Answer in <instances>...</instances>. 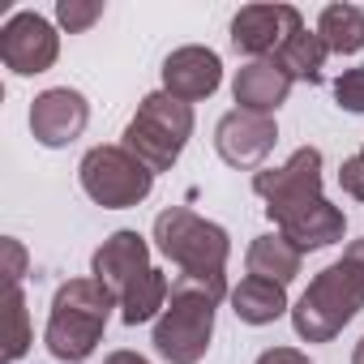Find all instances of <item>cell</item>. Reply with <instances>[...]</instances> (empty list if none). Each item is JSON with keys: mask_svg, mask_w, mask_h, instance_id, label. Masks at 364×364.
Segmentation results:
<instances>
[{"mask_svg": "<svg viewBox=\"0 0 364 364\" xmlns=\"http://www.w3.org/2000/svg\"><path fill=\"white\" fill-rule=\"evenodd\" d=\"M364 309V240H351L291 309V326L309 343H330Z\"/></svg>", "mask_w": 364, "mask_h": 364, "instance_id": "obj_1", "label": "cell"}, {"mask_svg": "<svg viewBox=\"0 0 364 364\" xmlns=\"http://www.w3.org/2000/svg\"><path fill=\"white\" fill-rule=\"evenodd\" d=\"M154 245L167 262L180 266V279H193L202 287H210L219 300L228 296V253H232V240L219 223L185 210V206H171L154 219Z\"/></svg>", "mask_w": 364, "mask_h": 364, "instance_id": "obj_2", "label": "cell"}, {"mask_svg": "<svg viewBox=\"0 0 364 364\" xmlns=\"http://www.w3.org/2000/svg\"><path fill=\"white\" fill-rule=\"evenodd\" d=\"M112 309H116V291H107L99 279H69V283H60L56 300H52L48 330H43L48 351L56 360H65V364H82L99 347Z\"/></svg>", "mask_w": 364, "mask_h": 364, "instance_id": "obj_3", "label": "cell"}, {"mask_svg": "<svg viewBox=\"0 0 364 364\" xmlns=\"http://www.w3.org/2000/svg\"><path fill=\"white\" fill-rule=\"evenodd\" d=\"M215 304L219 296L193 279H176L171 300L154 321V351L167 364H198L215 338Z\"/></svg>", "mask_w": 364, "mask_h": 364, "instance_id": "obj_4", "label": "cell"}, {"mask_svg": "<svg viewBox=\"0 0 364 364\" xmlns=\"http://www.w3.org/2000/svg\"><path fill=\"white\" fill-rule=\"evenodd\" d=\"M189 137H193V107L171 99L167 90H154L137 103V116L124 129V150L137 154L150 171H167Z\"/></svg>", "mask_w": 364, "mask_h": 364, "instance_id": "obj_5", "label": "cell"}, {"mask_svg": "<svg viewBox=\"0 0 364 364\" xmlns=\"http://www.w3.org/2000/svg\"><path fill=\"white\" fill-rule=\"evenodd\" d=\"M77 176H82L86 198L107 206V210H129V206L146 202L150 189H154V171L137 154H129L124 146H95V150H86Z\"/></svg>", "mask_w": 364, "mask_h": 364, "instance_id": "obj_6", "label": "cell"}, {"mask_svg": "<svg viewBox=\"0 0 364 364\" xmlns=\"http://www.w3.org/2000/svg\"><path fill=\"white\" fill-rule=\"evenodd\" d=\"M253 193L266 202V215L283 228L287 219L304 215L321 202V150L300 146L283 167H262L253 176Z\"/></svg>", "mask_w": 364, "mask_h": 364, "instance_id": "obj_7", "label": "cell"}, {"mask_svg": "<svg viewBox=\"0 0 364 364\" xmlns=\"http://www.w3.org/2000/svg\"><path fill=\"white\" fill-rule=\"evenodd\" d=\"M56 56H60V35L52 31L48 18L22 9L0 26V60H5L14 73H22V77L48 73L56 65Z\"/></svg>", "mask_w": 364, "mask_h": 364, "instance_id": "obj_8", "label": "cell"}, {"mask_svg": "<svg viewBox=\"0 0 364 364\" xmlns=\"http://www.w3.org/2000/svg\"><path fill=\"white\" fill-rule=\"evenodd\" d=\"M300 31H304V22L291 5H249L232 18V43H236V52H245L253 60L279 56V48Z\"/></svg>", "mask_w": 364, "mask_h": 364, "instance_id": "obj_9", "label": "cell"}, {"mask_svg": "<svg viewBox=\"0 0 364 364\" xmlns=\"http://www.w3.org/2000/svg\"><path fill=\"white\" fill-rule=\"evenodd\" d=\"M274 141H279L274 116H257V112L236 107L215 124V150L232 167H262V159L274 150Z\"/></svg>", "mask_w": 364, "mask_h": 364, "instance_id": "obj_10", "label": "cell"}, {"mask_svg": "<svg viewBox=\"0 0 364 364\" xmlns=\"http://www.w3.org/2000/svg\"><path fill=\"white\" fill-rule=\"evenodd\" d=\"M86 124H90V103L69 86L43 90L31 107V133L43 146H69L73 137H82Z\"/></svg>", "mask_w": 364, "mask_h": 364, "instance_id": "obj_11", "label": "cell"}, {"mask_svg": "<svg viewBox=\"0 0 364 364\" xmlns=\"http://www.w3.org/2000/svg\"><path fill=\"white\" fill-rule=\"evenodd\" d=\"M223 82V65L210 48H176L167 60H163V90L180 103H198L206 95H215Z\"/></svg>", "mask_w": 364, "mask_h": 364, "instance_id": "obj_12", "label": "cell"}, {"mask_svg": "<svg viewBox=\"0 0 364 364\" xmlns=\"http://www.w3.org/2000/svg\"><path fill=\"white\" fill-rule=\"evenodd\" d=\"M141 270H150V245L137 232H112L95 257H90V279H99L107 291H124Z\"/></svg>", "mask_w": 364, "mask_h": 364, "instance_id": "obj_13", "label": "cell"}, {"mask_svg": "<svg viewBox=\"0 0 364 364\" xmlns=\"http://www.w3.org/2000/svg\"><path fill=\"white\" fill-rule=\"evenodd\" d=\"M232 95H236L240 112L274 116L279 103H287V95H291V77H287V69H283L274 56H266V60H249V65L236 73Z\"/></svg>", "mask_w": 364, "mask_h": 364, "instance_id": "obj_14", "label": "cell"}, {"mask_svg": "<svg viewBox=\"0 0 364 364\" xmlns=\"http://www.w3.org/2000/svg\"><path fill=\"white\" fill-rule=\"evenodd\" d=\"M167 300H171V283H167V274L163 270H141L120 296H116V304H120V317H124V326H141V321H159V313L167 309Z\"/></svg>", "mask_w": 364, "mask_h": 364, "instance_id": "obj_15", "label": "cell"}, {"mask_svg": "<svg viewBox=\"0 0 364 364\" xmlns=\"http://www.w3.org/2000/svg\"><path fill=\"white\" fill-rule=\"evenodd\" d=\"M279 232H283L300 253H304V249H326V245L343 240V210H338V206H330V202L321 198V202H317V206H309L304 215L287 219Z\"/></svg>", "mask_w": 364, "mask_h": 364, "instance_id": "obj_16", "label": "cell"}, {"mask_svg": "<svg viewBox=\"0 0 364 364\" xmlns=\"http://www.w3.org/2000/svg\"><path fill=\"white\" fill-rule=\"evenodd\" d=\"M300 249L279 232H270V236H257L253 245H249V274L253 279H270V283H291L296 274H300Z\"/></svg>", "mask_w": 364, "mask_h": 364, "instance_id": "obj_17", "label": "cell"}, {"mask_svg": "<svg viewBox=\"0 0 364 364\" xmlns=\"http://www.w3.org/2000/svg\"><path fill=\"white\" fill-rule=\"evenodd\" d=\"M232 309H236L240 321H249V326H266V321H274V317L287 313V287L249 274V279L232 291Z\"/></svg>", "mask_w": 364, "mask_h": 364, "instance_id": "obj_18", "label": "cell"}, {"mask_svg": "<svg viewBox=\"0 0 364 364\" xmlns=\"http://www.w3.org/2000/svg\"><path fill=\"white\" fill-rule=\"evenodd\" d=\"M317 35L326 43V52L334 56H351L364 48V14L355 5H326L317 18Z\"/></svg>", "mask_w": 364, "mask_h": 364, "instance_id": "obj_19", "label": "cell"}, {"mask_svg": "<svg viewBox=\"0 0 364 364\" xmlns=\"http://www.w3.org/2000/svg\"><path fill=\"white\" fill-rule=\"evenodd\" d=\"M326 43H321V35L317 31H300V35H291L283 48H279V65L287 69V77L291 82H309V86H317L321 82V65H326Z\"/></svg>", "mask_w": 364, "mask_h": 364, "instance_id": "obj_20", "label": "cell"}, {"mask_svg": "<svg viewBox=\"0 0 364 364\" xmlns=\"http://www.w3.org/2000/svg\"><path fill=\"white\" fill-rule=\"evenodd\" d=\"M26 347H31L26 296H22V287H9V296H5V347H0V360L14 364V360L26 355Z\"/></svg>", "mask_w": 364, "mask_h": 364, "instance_id": "obj_21", "label": "cell"}, {"mask_svg": "<svg viewBox=\"0 0 364 364\" xmlns=\"http://www.w3.org/2000/svg\"><path fill=\"white\" fill-rule=\"evenodd\" d=\"M56 18H60V26H65L69 35H77V31H90V26L103 18V5H99V0H60V5H56Z\"/></svg>", "mask_w": 364, "mask_h": 364, "instance_id": "obj_22", "label": "cell"}, {"mask_svg": "<svg viewBox=\"0 0 364 364\" xmlns=\"http://www.w3.org/2000/svg\"><path fill=\"white\" fill-rule=\"evenodd\" d=\"M334 99L343 112H364V69H347L334 82Z\"/></svg>", "mask_w": 364, "mask_h": 364, "instance_id": "obj_23", "label": "cell"}, {"mask_svg": "<svg viewBox=\"0 0 364 364\" xmlns=\"http://www.w3.org/2000/svg\"><path fill=\"white\" fill-rule=\"evenodd\" d=\"M338 185H343L347 198L364 202V150L351 154V159H343V167H338Z\"/></svg>", "mask_w": 364, "mask_h": 364, "instance_id": "obj_24", "label": "cell"}, {"mask_svg": "<svg viewBox=\"0 0 364 364\" xmlns=\"http://www.w3.org/2000/svg\"><path fill=\"white\" fill-rule=\"evenodd\" d=\"M5 257H9V287H22V270H26V249L18 240H5Z\"/></svg>", "mask_w": 364, "mask_h": 364, "instance_id": "obj_25", "label": "cell"}, {"mask_svg": "<svg viewBox=\"0 0 364 364\" xmlns=\"http://www.w3.org/2000/svg\"><path fill=\"white\" fill-rule=\"evenodd\" d=\"M257 364H313V360L304 351H296V347H270V351L257 355Z\"/></svg>", "mask_w": 364, "mask_h": 364, "instance_id": "obj_26", "label": "cell"}, {"mask_svg": "<svg viewBox=\"0 0 364 364\" xmlns=\"http://www.w3.org/2000/svg\"><path fill=\"white\" fill-rule=\"evenodd\" d=\"M103 364H150V360H141L137 351H112V355H107Z\"/></svg>", "mask_w": 364, "mask_h": 364, "instance_id": "obj_27", "label": "cell"}, {"mask_svg": "<svg viewBox=\"0 0 364 364\" xmlns=\"http://www.w3.org/2000/svg\"><path fill=\"white\" fill-rule=\"evenodd\" d=\"M351 364H364V338L355 343V351H351Z\"/></svg>", "mask_w": 364, "mask_h": 364, "instance_id": "obj_28", "label": "cell"}]
</instances>
